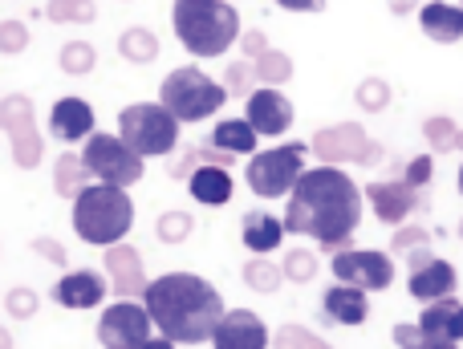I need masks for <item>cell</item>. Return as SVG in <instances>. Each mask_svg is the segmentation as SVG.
Masks as SVG:
<instances>
[{
  "mask_svg": "<svg viewBox=\"0 0 463 349\" xmlns=\"http://www.w3.org/2000/svg\"><path fill=\"white\" fill-rule=\"evenodd\" d=\"M362 223V187L342 174V167H305L288 187V207L280 215L285 236L317 240L321 252H342L350 248V236Z\"/></svg>",
  "mask_w": 463,
  "mask_h": 349,
  "instance_id": "obj_1",
  "label": "cell"
},
{
  "mask_svg": "<svg viewBox=\"0 0 463 349\" xmlns=\"http://www.w3.org/2000/svg\"><path fill=\"white\" fill-rule=\"evenodd\" d=\"M143 309L151 325L159 329V337L175 345H203L224 313V297L212 280L195 277V272H163V277L146 280Z\"/></svg>",
  "mask_w": 463,
  "mask_h": 349,
  "instance_id": "obj_2",
  "label": "cell"
},
{
  "mask_svg": "<svg viewBox=\"0 0 463 349\" xmlns=\"http://www.w3.org/2000/svg\"><path fill=\"white\" fill-rule=\"evenodd\" d=\"M171 29L192 57H224L240 37V13L228 0H171Z\"/></svg>",
  "mask_w": 463,
  "mask_h": 349,
  "instance_id": "obj_3",
  "label": "cell"
},
{
  "mask_svg": "<svg viewBox=\"0 0 463 349\" xmlns=\"http://www.w3.org/2000/svg\"><path fill=\"white\" fill-rule=\"evenodd\" d=\"M73 231L86 244L110 248L118 240H127V231L135 228V199L127 195V187H110V183H86L73 195Z\"/></svg>",
  "mask_w": 463,
  "mask_h": 349,
  "instance_id": "obj_4",
  "label": "cell"
},
{
  "mask_svg": "<svg viewBox=\"0 0 463 349\" xmlns=\"http://www.w3.org/2000/svg\"><path fill=\"white\" fill-rule=\"evenodd\" d=\"M228 90L216 78L200 70V65H179L163 78L159 86V106L179 122V127H192V122H208L216 110H224Z\"/></svg>",
  "mask_w": 463,
  "mask_h": 349,
  "instance_id": "obj_5",
  "label": "cell"
},
{
  "mask_svg": "<svg viewBox=\"0 0 463 349\" xmlns=\"http://www.w3.org/2000/svg\"><path fill=\"white\" fill-rule=\"evenodd\" d=\"M118 138L138 159H167L179 146V122L159 102H135L118 114Z\"/></svg>",
  "mask_w": 463,
  "mask_h": 349,
  "instance_id": "obj_6",
  "label": "cell"
},
{
  "mask_svg": "<svg viewBox=\"0 0 463 349\" xmlns=\"http://www.w3.org/2000/svg\"><path fill=\"white\" fill-rule=\"evenodd\" d=\"M305 159H309V143H277L269 151H252L248 155V191L260 199H280L288 195V187L297 183V174L305 171Z\"/></svg>",
  "mask_w": 463,
  "mask_h": 349,
  "instance_id": "obj_7",
  "label": "cell"
},
{
  "mask_svg": "<svg viewBox=\"0 0 463 349\" xmlns=\"http://www.w3.org/2000/svg\"><path fill=\"white\" fill-rule=\"evenodd\" d=\"M309 155L317 163H326V167H345V163H354V167H378V163L386 159L383 143H374L362 122L321 127L317 135L309 138Z\"/></svg>",
  "mask_w": 463,
  "mask_h": 349,
  "instance_id": "obj_8",
  "label": "cell"
},
{
  "mask_svg": "<svg viewBox=\"0 0 463 349\" xmlns=\"http://www.w3.org/2000/svg\"><path fill=\"white\" fill-rule=\"evenodd\" d=\"M81 163H86V171H90V179L94 183L135 187V183L143 179V163L146 159H138V155L130 151L118 135H102V130H94V135L86 138V146H81Z\"/></svg>",
  "mask_w": 463,
  "mask_h": 349,
  "instance_id": "obj_9",
  "label": "cell"
},
{
  "mask_svg": "<svg viewBox=\"0 0 463 349\" xmlns=\"http://www.w3.org/2000/svg\"><path fill=\"white\" fill-rule=\"evenodd\" d=\"M0 135H8L13 163L21 171H37L45 159V138L37 130V110L29 94H5L0 98Z\"/></svg>",
  "mask_w": 463,
  "mask_h": 349,
  "instance_id": "obj_10",
  "label": "cell"
},
{
  "mask_svg": "<svg viewBox=\"0 0 463 349\" xmlns=\"http://www.w3.org/2000/svg\"><path fill=\"white\" fill-rule=\"evenodd\" d=\"M334 277L362 293H386L394 285V256L378 248H342L334 252Z\"/></svg>",
  "mask_w": 463,
  "mask_h": 349,
  "instance_id": "obj_11",
  "label": "cell"
},
{
  "mask_svg": "<svg viewBox=\"0 0 463 349\" xmlns=\"http://www.w3.org/2000/svg\"><path fill=\"white\" fill-rule=\"evenodd\" d=\"M155 334L151 317L138 301L118 297V305H106L98 317V345L102 349H138L146 337Z\"/></svg>",
  "mask_w": 463,
  "mask_h": 349,
  "instance_id": "obj_12",
  "label": "cell"
},
{
  "mask_svg": "<svg viewBox=\"0 0 463 349\" xmlns=\"http://www.w3.org/2000/svg\"><path fill=\"white\" fill-rule=\"evenodd\" d=\"M362 203L374 207V220H383L386 228H399V223H407L411 215L427 212V191H415L407 187L402 179H378L370 183L366 191H362Z\"/></svg>",
  "mask_w": 463,
  "mask_h": 349,
  "instance_id": "obj_13",
  "label": "cell"
},
{
  "mask_svg": "<svg viewBox=\"0 0 463 349\" xmlns=\"http://www.w3.org/2000/svg\"><path fill=\"white\" fill-rule=\"evenodd\" d=\"M244 122L256 130V138H280V135H288V127H293V102H288L280 90L256 86L252 94H248Z\"/></svg>",
  "mask_w": 463,
  "mask_h": 349,
  "instance_id": "obj_14",
  "label": "cell"
},
{
  "mask_svg": "<svg viewBox=\"0 0 463 349\" xmlns=\"http://www.w3.org/2000/svg\"><path fill=\"white\" fill-rule=\"evenodd\" d=\"M269 325L252 309H224L212 329V349H269Z\"/></svg>",
  "mask_w": 463,
  "mask_h": 349,
  "instance_id": "obj_15",
  "label": "cell"
},
{
  "mask_svg": "<svg viewBox=\"0 0 463 349\" xmlns=\"http://www.w3.org/2000/svg\"><path fill=\"white\" fill-rule=\"evenodd\" d=\"M102 272H106V288H114L118 297H127V301L143 297V288H146V264H143V256H138L135 244L118 240V244L106 248Z\"/></svg>",
  "mask_w": 463,
  "mask_h": 349,
  "instance_id": "obj_16",
  "label": "cell"
},
{
  "mask_svg": "<svg viewBox=\"0 0 463 349\" xmlns=\"http://www.w3.org/2000/svg\"><path fill=\"white\" fill-rule=\"evenodd\" d=\"M53 301L61 309H98L106 301V277L94 269H78V272H65L61 280L53 285Z\"/></svg>",
  "mask_w": 463,
  "mask_h": 349,
  "instance_id": "obj_17",
  "label": "cell"
},
{
  "mask_svg": "<svg viewBox=\"0 0 463 349\" xmlns=\"http://www.w3.org/2000/svg\"><path fill=\"white\" fill-rule=\"evenodd\" d=\"M49 135L57 143H81L94 135V106L86 98H57L49 110Z\"/></svg>",
  "mask_w": 463,
  "mask_h": 349,
  "instance_id": "obj_18",
  "label": "cell"
},
{
  "mask_svg": "<svg viewBox=\"0 0 463 349\" xmlns=\"http://www.w3.org/2000/svg\"><path fill=\"white\" fill-rule=\"evenodd\" d=\"M427 337H439V342H463V301L456 293L439 297V301H427L423 317L415 321Z\"/></svg>",
  "mask_w": 463,
  "mask_h": 349,
  "instance_id": "obj_19",
  "label": "cell"
},
{
  "mask_svg": "<svg viewBox=\"0 0 463 349\" xmlns=\"http://www.w3.org/2000/svg\"><path fill=\"white\" fill-rule=\"evenodd\" d=\"M456 264L443 260V256H431V260L423 264V269L411 272L407 288L415 301H439V297H451L456 293Z\"/></svg>",
  "mask_w": 463,
  "mask_h": 349,
  "instance_id": "obj_20",
  "label": "cell"
},
{
  "mask_svg": "<svg viewBox=\"0 0 463 349\" xmlns=\"http://www.w3.org/2000/svg\"><path fill=\"white\" fill-rule=\"evenodd\" d=\"M321 309H326V321H334V325H345V329L362 325V321L370 317L366 293H362V288H354V285H342V280L326 288V297H321Z\"/></svg>",
  "mask_w": 463,
  "mask_h": 349,
  "instance_id": "obj_21",
  "label": "cell"
},
{
  "mask_svg": "<svg viewBox=\"0 0 463 349\" xmlns=\"http://www.w3.org/2000/svg\"><path fill=\"white\" fill-rule=\"evenodd\" d=\"M423 33L435 41V45H456L463 41V8L451 5V0H431V5L415 8Z\"/></svg>",
  "mask_w": 463,
  "mask_h": 349,
  "instance_id": "obj_22",
  "label": "cell"
},
{
  "mask_svg": "<svg viewBox=\"0 0 463 349\" xmlns=\"http://www.w3.org/2000/svg\"><path fill=\"white\" fill-rule=\"evenodd\" d=\"M280 240H285V228H280V220L272 212H264V207H256V212H248L244 220H240V244L252 256L277 252Z\"/></svg>",
  "mask_w": 463,
  "mask_h": 349,
  "instance_id": "obj_23",
  "label": "cell"
},
{
  "mask_svg": "<svg viewBox=\"0 0 463 349\" xmlns=\"http://www.w3.org/2000/svg\"><path fill=\"white\" fill-rule=\"evenodd\" d=\"M187 191H192L195 203L208 207H224L232 195H236V183H232L228 167H195L187 174Z\"/></svg>",
  "mask_w": 463,
  "mask_h": 349,
  "instance_id": "obj_24",
  "label": "cell"
},
{
  "mask_svg": "<svg viewBox=\"0 0 463 349\" xmlns=\"http://www.w3.org/2000/svg\"><path fill=\"white\" fill-rule=\"evenodd\" d=\"M232 163H236V155H228V151H220V146H212L208 138L203 143H192V146H184V155H179L175 163H171V179H187L195 167H228L232 171Z\"/></svg>",
  "mask_w": 463,
  "mask_h": 349,
  "instance_id": "obj_25",
  "label": "cell"
},
{
  "mask_svg": "<svg viewBox=\"0 0 463 349\" xmlns=\"http://www.w3.org/2000/svg\"><path fill=\"white\" fill-rule=\"evenodd\" d=\"M163 45H159V33L146 29V24H130V29H122L118 37V57L130 65H151L159 61Z\"/></svg>",
  "mask_w": 463,
  "mask_h": 349,
  "instance_id": "obj_26",
  "label": "cell"
},
{
  "mask_svg": "<svg viewBox=\"0 0 463 349\" xmlns=\"http://www.w3.org/2000/svg\"><path fill=\"white\" fill-rule=\"evenodd\" d=\"M212 146H220V151H228V155H252L256 151V143H260V138H256V130L248 127L244 118H220L216 127H212V138H208Z\"/></svg>",
  "mask_w": 463,
  "mask_h": 349,
  "instance_id": "obj_27",
  "label": "cell"
},
{
  "mask_svg": "<svg viewBox=\"0 0 463 349\" xmlns=\"http://www.w3.org/2000/svg\"><path fill=\"white\" fill-rule=\"evenodd\" d=\"M86 183H94L90 179V171H86V163H81V155L78 151H61L57 155V163H53V191L61 199H73Z\"/></svg>",
  "mask_w": 463,
  "mask_h": 349,
  "instance_id": "obj_28",
  "label": "cell"
},
{
  "mask_svg": "<svg viewBox=\"0 0 463 349\" xmlns=\"http://www.w3.org/2000/svg\"><path fill=\"white\" fill-rule=\"evenodd\" d=\"M293 57L285 53V49H264L260 57L252 61V73H256V86H269V90H280L285 81H293Z\"/></svg>",
  "mask_w": 463,
  "mask_h": 349,
  "instance_id": "obj_29",
  "label": "cell"
},
{
  "mask_svg": "<svg viewBox=\"0 0 463 349\" xmlns=\"http://www.w3.org/2000/svg\"><path fill=\"white\" fill-rule=\"evenodd\" d=\"M240 280H244V288H252V293H260V297L277 293V288L285 285V277H280V264H272L269 256H252V260L240 269Z\"/></svg>",
  "mask_w": 463,
  "mask_h": 349,
  "instance_id": "obj_30",
  "label": "cell"
},
{
  "mask_svg": "<svg viewBox=\"0 0 463 349\" xmlns=\"http://www.w3.org/2000/svg\"><path fill=\"white\" fill-rule=\"evenodd\" d=\"M57 65H61L65 78H90L98 65V49L90 41H65L61 53H57Z\"/></svg>",
  "mask_w": 463,
  "mask_h": 349,
  "instance_id": "obj_31",
  "label": "cell"
},
{
  "mask_svg": "<svg viewBox=\"0 0 463 349\" xmlns=\"http://www.w3.org/2000/svg\"><path fill=\"white\" fill-rule=\"evenodd\" d=\"M394 90L386 78H378V73H370V78H362L358 86H354V102H358L362 114H383L386 106H391Z\"/></svg>",
  "mask_w": 463,
  "mask_h": 349,
  "instance_id": "obj_32",
  "label": "cell"
},
{
  "mask_svg": "<svg viewBox=\"0 0 463 349\" xmlns=\"http://www.w3.org/2000/svg\"><path fill=\"white\" fill-rule=\"evenodd\" d=\"M317 272H321V264L309 248H288V252L280 256V277H285L288 285H313Z\"/></svg>",
  "mask_w": 463,
  "mask_h": 349,
  "instance_id": "obj_33",
  "label": "cell"
},
{
  "mask_svg": "<svg viewBox=\"0 0 463 349\" xmlns=\"http://www.w3.org/2000/svg\"><path fill=\"white\" fill-rule=\"evenodd\" d=\"M195 231V215L184 212V207H167V212L155 220V236L163 240V244H184V240H192Z\"/></svg>",
  "mask_w": 463,
  "mask_h": 349,
  "instance_id": "obj_34",
  "label": "cell"
},
{
  "mask_svg": "<svg viewBox=\"0 0 463 349\" xmlns=\"http://www.w3.org/2000/svg\"><path fill=\"white\" fill-rule=\"evenodd\" d=\"M269 349H334L321 334H313L309 325H297V321H288V325L277 329V337H269Z\"/></svg>",
  "mask_w": 463,
  "mask_h": 349,
  "instance_id": "obj_35",
  "label": "cell"
},
{
  "mask_svg": "<svg viewBox=\"0 0 463 349\" xmlns=\"http://www.w3.org/2000/svg\"><path fill=\"white\" fill-rule=\"evenodd\" d=\"M45 16L53 24H90L98 21V5L94 0H49Z\"/></svg>",
  "mask_w": 463,
  "mask_h": 349,
  "instance_id": "obj_36",
  "label": "cell"
},
{
  "mask_svg": "<svg viewBox=\"0 0 463 349\" xmlns=\"http://www.w3.org/2000/svg\"><path fill=\"white\" fill-rule=\"evenodd\" d=\"M423 138H427V146L439 151V155L456 151V138H459L456 118H448V114H431V118L423 122Z\"/></svg>",
  "mask_w": 463,
  "mask_h": 349,
  "instance_id": "obj_37",
  "label": "cell"
},
{
  "mask_svg": "<svg viewBox=\"0 0 463 349\" xmlns=\"http://www.w3.org/2000/svg\"><path fill=\"white\" fill-rule=\"evenodd\" d=\"M394 345L399 349H459L456 342H439V337H427L423 329L415 325V321H399V325L391 329Z\"/></svg>",
  "mask_w": 463,
  "mask_h": 349,
  "instance_id": "obj_38",
  "label": "cell"
},
{
  "mask_svg": "<svg viewBox=\"0 0 463 349\" xmlns=\"http://www.w3.org/2000/svg\"><path fill=\"white\" fill-rule=\"evenodd\" d=\"M431 240L435 236L423 228V223H399L391 236V256H407V252H415V248H427Z\"/></svg>",
  "mask_w": 463,
  "mask_h": 349,
  "instance_id": "obj_39",
  "label": "cell"
},
{
  "mask_svg": "<svg viewBox=\"0 0 463 349\" xmlns=\"http://www.w3.org/2000/svg\"><path fill=\"white\" fill-rule=\"evenodd\" d=\"M220 86L228 90V98H248L256 90L252 61H244V57H240V61H232L228 70H224V81H220Z\"/></svg>",
  "mask_w": 463,
  "mask_h": 349,
  "instance_id": "obj_40",
  "label": "cell"
},
{
  "mask_svg": "<svg viewBox=\"0 0 463 349\" xmlns=\"http://www.w3.org/2000/svg\"><path fill=\"white\" fill-rule=\"evenodd\" d=\"M37 309H41V297L33 293V288L16 285V288H8V293H5V313H8V317L33 321V317H37Z\"/></svg>",
  "mask_w": 463,
  "mask_h": 349,
  "instance_id": "obj_41",
  "label": "cell"
},
{
  "mask_svg": "<svg viewBox=\"0 0 463 349\" xmlns=\"http://www.w3.org/2000/svg\"><path fill=\"white\" fill-rule=\"evenodd\" d=\"M29 24L24 21H0V53L5 57H21L29 49Z\"/></svg>",
  "mask_w": 463,
  "mask_h": 349,
  "instance_id": "obj_42",
  "label": "cell"
},
{
  "mask_svg": "<svg viewBox=\"0 0 463 349\" xmlns=\"http://www.w3.org/2000/svg\"><path fill=\"white\" fill-rule=\"evenodd\" d=\"M431 174H435V159H431V151H427V155H415V159L402 167V183H407V187H415V191H427Z\"/></svg>",
  "mask_w": 463,
  "mask_h": 349,
  "instance_id": "obj_43",
  "label": "cell"
},
{
  "mask_svg": "<svg viewBox=\"0 0 463 349\" xmlns=\"http://www.w3.org/2000/svg\"><path fill=\"white\" fill-rule=\"evenodd\" d=\"M236 45H240V53H244V61H256V57L269 49V37H264L260 29H244L236 37Z\"/></svg>",
  "mask_w": 463,
  "mask_h": 349,
  "instance_id": "obj_44",
  "label": "cell"
},
{
  "mask_svg": "<svg viewBox=\"0 0 463 349\" xmlns=\"http://www.w3.org/2000/svg\"><path fill=\"white\" fill-rule=\"evenodd\" d=\"M33 252L45 256V260H49V264H57V269H65V264H70V252H65V248L57 244L53 236H37V240H33Z\"/></svg>",
  "mask_w": 463,
  "mask_h": 349,
  "instance_id": "obj_45",
  "label": "cell"
},
{
  "mask_svg": "<svg viewBox=\"0 0 463 349\" xmlns=\"http://www.w3.org/2000/svg\"><path fill=\"white\" fill-rule=\"evenodd\" d=\"M277 5L280 8H288V13H326V5H329V0H277Z\"/></svg>",
  "mask_w": 463,
  "mask_h": 349,
  "instance_id": "obj_46",
  "label": "cell"
},
{
  "mask_svg": "<svg viewBox=\"0 0 463 349\" xmlns=\"http://www.w3.org/2000/svg\"><path fill=\"white\" fill-rule=\"evenodd\" d=\"M386 8H391L394 16H407V13H415L419 8V0H386Z\"/></svg>",
  "mask_w": 463,
  "mask_h": 349,
  "instance_id": "obj_47",
  "label": "cell"
},
{
  "mask_svg": "<svg viewBox=\"0 0 463 349\" xmlns=\"http://www.w3.org/2000/svg\"><path fill=\"white\" fill-rule=\"evenodd\" d=\"M138 349H175V342H167V337H146Z\"/></svg>",
  "mask_w": 463,
  "mask_h": 349,
  "instance_id": "obj_48",
  "label": "cell"
},
{
  "mask_svg": "<svg viewBox=\"0 0 463 349\" xmlns=\"http://www.w3.org/2000/svg\"><path fill=\"white\" fill-rule=\"evenodd\" d=\"M0 349H16V345H13V334H8L5 325H0Z\"/></svg>",
  "mask_w": 463,
  "mask_h": 349,
  "instance_id": "obj_49",
  "label": "cell"
},
{
  "mask_svg": "<svg viewBox=\"0 0 463 349\" xmlns=\"http://www.w3.org/2000/svg\"><path fill=\"white\" fill-rule=\"evenodd\" d=\"M456 187H459V195H463V167H459V174H456Z\"/></svg>",
  "mask_w": 463,
  "mask_h": 349,
  "instance_id": "obj_50",
  "label": "cell"
},
{
  "mask_svg": "<svg viewBox=\"0 0 463 349\" xmlns=\"http://www.w3.org/2000/svg\"><path fill=\"white\" fill-rule=\"evenodd\" d=\"M456 236H459V240H463V220H459V228H456Z\"/></svg>",
  "mask_w": 463,
  "mask_h": 349,
  "instance_id": "obj_51",
  "label": "cell"
},
{
  "mask_svg": "<svg viewBox=\"0 0 463 349\" xmlns=\"http://www.w3.org/2000/svg\"><path fill=\"white\" fill-rule=\"evenodd\" d=\"M459 8H463V0H459Z\"/></svg>",
  "mask_w": 463,
  "mask_h": 349,
  "instance_id": "obj_52",
  "label": "cell"
}]
</instances>
